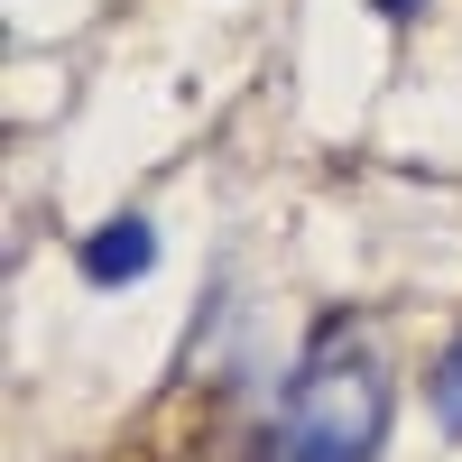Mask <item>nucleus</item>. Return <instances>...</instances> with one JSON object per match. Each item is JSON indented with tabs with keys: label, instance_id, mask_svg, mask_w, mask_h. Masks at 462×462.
<instances>
[{
	"label": "nucleus",
	"instance_id": "f257e3e1",
	"mask_svg": "<svg viewBox=\"0 0 462 462\" xmlns=\"http://www.w3.org/2000/svg\"><path fill=\"white\" fill-rule=\"evenodd\" d=\"M389 444V370L370 352H315L268 426V462H370Z\"/></svg>",
	"mask_w": 462,
	"mask_h": 462
},
{
	"label": "nucleus",
	"instance_id": "f03ea898",
	"mask_svg": "<svg viewBox=\"0 0 462 462\" xmlns=\"http://www.w3.org/2000/svg\"><path fill=\"white\" fill-rule=\"evenodd\" d=\"M148 268H158V231H148L139 213L102 222L93 241H84V278L93 287H130V278H148Z\"/></svg>",
	"mask_w": 462,
	"mask_h": 462
},
{
	"label": "nucleus",
	"instance_id": "7ed1b4c3",
	"mask_svg": "<svg viewBox=\"0 0 462 462\" xmlns=\"http://www.w3.org/2000/svg\"><path fill=\"white\" fill-rule=\"evenodd\" d=\"M435 416H444V426L462 435V342H453V352L435 361Z\"/></svg>",
	"mask_w": 462,
	"mask_h": 462
},
{
	"label": "nucleus",
	"instance_id": "20e7f679",
	"mask_svg": "<svg viewBox=\"0 0 462 462\" xmlns=\"http://www.w3.org/2000/svg\"><path fill=\"white\" fill-rule=\"evenodd\" d=\"M416 10H426V0H379V19H416Z\"/></svg>",
	"mask_w": 462,
	"mask_h": 462
}]
</instances>
